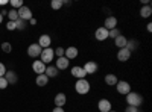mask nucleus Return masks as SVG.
Returning <instances> with one entry per match:
<instances>
[{"mask_svg": "<svg viewBox=\"0 0 152 112\" xmlns=\"http://www.w3.org/2000/svg\"><path fill=\"white\" fill-rule=\"evenodd\" d=\"M29 24H31V26H35V24H37V20H35V18H31V20H29Z\"/></svg>", "mask_w": 152, "mask_h": 112, "instance_id": "nucleus-39", "label": "nucleus"}, {"mask_svg": "<svg viewBox=\"0 0 152 112\" xmlns=\"http://www.w3.org/2000/svg\"><path fill=\"white\" fill-rule=\"evenodd\" d=\"M2 23H3V15L0 14V24H2Z\"/></svg>", "mask_w": 152, "mask_h": 112, "instance_id": "nucleus-40", "label": "nucleus"}, {"mask_svg": "<svg viewBox=\"0 0 152 112\" xmlns=\"http://www.w3.org/2000/svg\"><path fill=\"white\" fill-rule=\"evenodd\" d=\"M9 5L12 6V9H20L21 6H24V3H23V0H9Z\"/></svg>", "mask_w": 152, "mask_h": 112, "instance_id": "nucleus-26", "label": "nucleus"}, {"mask_svg": "<svg viewBox=\"0 0 152 112\" xmlns=\"http://www.w3.org/2000/svg\"><path fill=\"white\" fill-rule=\"evenodd\" d=\"M70 73H72L73 77H76V80H78V79H85V77H87V73L84 71L82 65H75V67H72Z\"/></svg>", "mask_w": 152, "mask_h": 112, "instance_id": "nucleus-8", "label": "nucleus"}, {"mask_svg": "<svg viewBox=\"0 0 152 112\" xmlns=\"http://www.w3.org/2000/svg\"><path fill=\"white\" fill-rule=\"evenodd\" d=\"M38 46H40L41 48H49L50 46H52V38H50V35L47 33H43L40 38H38Z\"/></svg>", "mask_w": 152, "mask_h": 112, "instance_id": "nucleus-10", "label": "nucleus"}, {"mask_svg": "<svg viewBox=\"0 0 152 112\" xmlns=\"http://www.w3.org/2000/svg\"><path fill=\"white\" fill-rule=\"evenodd\" d=\"M55 59V53H53V48H43V52L40 55V61L44 62V64H50Z\"/></svg>", "mask_w": 152, "mask_h": 112, "instance_id": "nucleus-3", "label": "nucleus"}, {"mask_svg": "<svg viewBox=\"0 0 152 112\" xmlns=\"http://www.w3.org/2000/svg\"><path fill=\"white\" fill-rule=\"evenodd\" d=\"M6 29H8V30H17L15 21H8V23H6Z\"/></svg>", "mask_w": 152, "mask_h": 112, "instance_id": "nucleus-33", "label": "nucleus"}, {"mask_svg": "<svg viewBox=\"0 0 152 112\" xmlns=\"http://www.w3.org/2000/svg\"><path fill=\"white\" fill-rule=\"evenodd\" d=\"M125 100H126V105L128 106H134V108H140L145 102V98L140 92H135V91H131L126 94L125 97Z\"/></svg>", "mask_w": 152, "mask_h": 112, "instance_id": "nucleus-1", "label": "nucleus"}, {"mask_svg": "<svg viewBox=\"0 0 152 112\" xmlns=\"http://www.w3.org/2000/svg\"><path fill=\"white\" fill-rule=\"evenodd\" d=\"M90 90H91V83L88 82L87 79H78V80H76V83H75V91L78 92L79 95L88 94V92H90Z\"/></svg>", "mask_w": 152, "mask_h": 112, "instance_id": "nucleus-2", "label": "nucleus"}, {"mask_svg": "<svg viewBox=\"0 0 152 112\" xmlns=\"http://www.w3.org/2000/svg\"><path fill=\"white\" fill-rule=\"evenodd\" d=\"M146 30H148L149 33L152 32V23H148V24H146Z\"/></svg>", "mask_w": 152, "mask_h": 112, "instance_id": "nucleus-37", "label": "nucleus"}, {"mask_svg": "<svg viewBox=\"0 0 152 112\" xmlns=\"http://www.w3.org/2000/svg\"><path fill=\"white\" fill-rule=\"evenodd\" d=\"M97 109H99V112H110L113 109V103L108 98H100L97 102Z\"/></svg>", "mask_w": 152, "mask_h": 112, "instance_id": "nucleus-9", "label": "nucleus"}, {"mask_svg": "<svg viewBox=\"0 0 152 112\" xmlns=\"http://www.w3.org/2000/svg\"><path fill=\"white\" fill-rule=\"evenodd\" d=\"M8 3H9V0H0V6H5Z\"/></svg>", "mask_w": 152, "mask_h": 112, "instance_id": "nucleus-38", "label": "nucleus"}, {"mask_svg": "<svg viewBox=\"0 0 152 112\" xmlns=\"http://www.w3.org/2000/svg\"><path fill=\"white\" fill-rule=\"evenodd\" d=\"M110 112H119V111H114V109H111V111H110Z\"/></svg>", "mask_w": 152, "mask_h": 112, "instance_id": "nucleus-41", "label": "nucleus"}, {"mask_svg": "<svg viewBox=\"0 0 152 112\" xmlns=\"http://www.w3.org/2000/svg\"><path fill=\"white\" fill-rule=\"evenodd\" d=\"M0 47H2V50L5 53H11L12 52V44L11 43H2V46H0Z\"/></svg>", "mask_w": 152, "mask_h": 112, "instance_id": "nucleus-29", "label": "nucleus"}, {"mask_svg": "<svg viewBox=\"0 0 152 112\" xmlns=\"http://www.w3.org/2000/svg\"><path fill=\"white\" fill-rule=\"evenodd\" d=\"M17 14H18V18L23 20V21H29L32 17V9L29 6H21L20 9H17Z\"/></svg>", "mask_w": 152, "mask_h": 112, "instance_id": "nucleus-4", "label": "nucleus"}, {"mask_svg": "<svg viewBox=\"0 0 152 112\" xmlns=\"http://www.w3.org/2000/svg\"><path fill=\"white\" fill-rule=\"evenodd\" d=\"M137 47H138V43L135 40H128V43H126V46H125V48H126V50H129L131 53L135 50Z\"/></svg>", "mask_w": 152, "mask_h": 112, "instance_id": "nucleus-24", "label": "nucleus"}, {"mask_svg": "<svg viewBox=\"0 0 152 112\" xmlns=\"http://www.w3.org/2000/svg\"><path fill=\"white\" fill-rule=\"evenodd\" d=\"M117 17H114V15H110V17H107L105 18V21H104V27L107 29V30H111V29H116L117 27Z\"/></svg>", "mask_w": 152, "mask_h": 112, "instance_id": "nucleus-13", "label": "nucleus"}, {"mask_svg": "<svg viewBox=\"0 0 152 112\" xmlns=\"http://www.w3.org/2000/svg\"><path fill=\"white\" fill-rule=\"evenodd\" d=\"M116 58H117L119 62H126V61H129V58H131V52L126 50V48H119Z\"/></svg>", "mask_w": 152, "mask_h": 112, "instance_id": "nucleus-18", "label": "nucleus"}, {"mask_svg": "<svg viewBox=\"0 0 152 112\" xmlns=\"http://www.w3.org/2000/svg\"><path fill=\"white\" fill-rule=\"evenodd\" d=\"M32 70H34V73H37V76H38V74H44L46 64L41 62V61H34L32 62Z\"/></svg>", "mask_w": 152, "mask_h": 112, "instance_id": "nucleus-17", "label": "nucleus"}, {"mask_svg": "<svg viewBox=\"0 0 152 112\" xmlns=\"http://www.w3.org/2000/svg\"><path fill=\"white\" fill-rule=\"evenodd\" d=\"M116 90H117L119 94L126 95L128 92H131V85H129V82H126V80H119L116 83Z\"/></svg>", "mask_w": 152, "mask_h": 112, "instance_id": "nucleus-6", "label": "nucleus"}, {"mask_svg": "<svg viewBox=\"0 0 152 112\" xmlns=\"http://www.w3.org/2000/svg\"><path fill=\"white\" fill-rule=\"evenodd\" d=\"M8 82H6V79L5 77H0V90H6L8 88Z\"/></svg>", "mask_w": 152, "mask_h": 112, "instance_id": "nucleus-32", "label": "nucleus"}, {"mask_svg": "<svg viewBox=\"0 0 152 112\" xmlns=\"http://www.w3.org/2000/svg\"><path fill=\"white\" fill-rule=\"evenodd\" d=\"M82 68H84V71L87 73V76H88V74H96L97 70H99V65H97V62H94V61H87L85 64L82 65Z\"/></svg>", "mask_w": 152, "mask_h": 112, "instance_id": "nucleus-7", "label": "nucleus"}, {"mask_svg": "<svg viewBox=\"0 0 152 112\" xmlns=\"http://www.w3.org/2000/svg\"><path fill=\"white\" fill-rule=\"evenodd\" d=\"M64 50H66L64 47H56V48H53V53L56 58H62L64 56Z\"/></svg>", "mask_w": 152, "mask_h": 112, "instance_id": "nucleus-30", "label": "nucleus"}, {"mask_svg": "<svg viewBox=\"0 0 152 112\" xmlns=\"http://www.w3.org/2000/svg\"><path fill=\"white\" fill-rule=\"evenodd\" d=\"M44 74H46L49 79H53V77H58V74H59V73H58V68H56L55 65H47Z\"/></svg>", "mask_w": 152, "mask_h": 112, "instance_id": "nucleus-19", "label": "nucleus"}, {"mask_svg": "<svg viewBox=\"0 0 152 112\" xmlns=\"http://www.w3.org/2000/svg\"><path fill=\"white\" fill-rule=\"evenodd\" d=\"M8 21H17L18 20V14H17V11L15 9H11V11H8Z\"/></svg>", "mask_w": 152, "mask_h": 112, "instance_id": "nucleus-27", "label": "nucleus"}, {"mask_svg": "<svg viewBox=\"0 0 152 112\" xmlns=\"http://www.w3.org/2000/svg\"><path fill=\"white\" fill-rule=\"evenodd\" d=\"M120 35V29L119 27H116V29H111V30H108V38H117V36Z\"/></svg>", "mask_w": 152, "mask_h": 112, "instance_id": "nucleus-28", "label": "nucleus"}, {"mask_svg": "<svg viewBox=\"0 0 152 112\" xmlns=\"http://www.w3.org/2000/svg\"><path fill=\"white\" fill-rule=\"evenodd\" d=\"M151 15H152V8H151V5H145V6L140 8V17H142V18H149Z\"/></svg>", "mask_w": 152, "mask_h": 112, "instance_id": "nucleus-22", "label": "nucleus"}, {"mask_svg": "<svg viewBox=\"0 0 152 112\" xmlns=\"http://www.w3.org/2000/svg\"><path fill=\"white\" fill-rule=\"evenodd\" d=\"M70 65V61L66 58V56H62V58H58L55 61V67L58 68V71H62V70H67Z\"/></svg>", "mask_w": 152, "mask_h": 112, "instance_id": "nucleus-15", "label": "nucleus"}, {"mask_svg": "<svg viewBox=\"0 0 152 112\" xmlns=\"http://www.w3.org/2000/svg\"><path fill=\"white\" fill-rule=\"evenodd\" d=\"M3 77L6 79L8 85H15V83L18 82V76H17V73H15L14 70H6V73H5Z\"/></svg>", "mask_w": 152, "mask_h": 112, "instance_id": "nucleus-12", "label": "nucleus"}, {"mask_svg": "<svg viewBox=\"0 0 152 112\" xmlns=\"http://www.w3.org/2000/svg\"><path fill=\"white\" fill-rule=\"evenodd\" d=\"M52 112H66V111H64V108H56V106H55V108L52 109Z\"/></svg>", "mask_w": 152, "mask_h": 112, "instance_id": "nucleus-36", "label": "nucleus"}, {"mask_svg": "<svg viewBox=\"0 0 152 112\" xmlns=\"http://www.w3.org/2000/svg\"><path fill=\"white\" fill-rule=\"evenodd\" d=\"M41 52H43V48H41L40 46H38L37 43H32V44L28 47V56H29V58H32V59L40 58Z\"/></svg>", "mask_w": 152, "mask_h": 112, "instance_id": "nucleus-5", "label": "nucleus"}, {"mask_svg": "<svg viewBox=\"0 0 152 112\" xmlns=\"http://www.w3.org/2000/svg\"><path fill=\"white\" fill-rule=\"evenodd\" d=\"M78 55H79V50H78V47H75V46H70V47H67L66 50H64V56L69 61L76 59V58H78Z\"/></svg>", "mask_w": 152, "mask_h": 112, "instance_id": "nucleus-14", "label": "nucleus"}, {"mask_svg": "<svg viewBox=\"0 0 152 112\" xmlns=\"http://www.w3.org/2000/svg\"><path fill=\"white\" fill-rule=\"evenodd\" d=\"M5 73H6V67H5L3 62H0V77H3Z\"/></svg>", "mask_w": 152, "mask_h": 112, "instance_id": "nucleus-35", "label": "nucleus"}, {"mask_svg": "<svg viewBox=\"0 0 152 112\" xmlns=\"http://www.w3.org/2000/svg\"><path fill=\"white\" fill-rule=\"evenodd\" d=\"M125 112H140V108H134V106H126Z\"/></svg>", "mask_w": 152, "mask_h": 112, "instance_id": "nucleus-34", "label": "nucleus"}, {"mask_svg": "<svg viewBox=\"0 0 152 112\" xmlns=\"http://www.w3.org/2000/svg\"><path fill=\"white\" fill-rule=\"evenodd\" d=\"M105 83H107V86H116V83L119 82V79H117V76L116 74H113V73H110V74H107L105 76Z\"/></svg>", "mask_w": 152, "mask_h": 112, "instance_id": "nucleus-21", "label": "nucleus"}, {"mask_svg": "<svg viewBox=\"0 0 152 112\" xmlns=\"http://www.w3.org/2000/svg\"><path fill=\"white\" fill-rule=\"evenodd\" d=\"M35 83H37L38 86H46V85L49 83V77L46 76V74H38L37 79H35Z\"/></svg>", "mask_w": 152, "mask_h": 112, "instance_id": "nucleus-23", "label": "nucleus"}, {"mask_svg": "<svg viewBox=\"0 0 152 112\" xmlns=\"http://www.w3.org/2000/svg\"><path fill=\"white\" fill-rule=\"evenodd\" d=\"M15 27H17V30H23L24 27H26V21H23V20H17L15 21Z\"/></svg>", "mask_w": 152, "mask_h": 112, "instance_id": "nucleus-31", "label": "nucleus"}, {"mask_svg": "<svg viewBox=\"0 0 152 112\" xmlns=\"http://www.w3.org/2000/svg\"><path fill=\"white\" fill-rule=\"evenodd\" d=\"M62 6V0H52V2H50V8H52L53 11H59Z\"/></svg>", "mask_w": 152, "mask_h": 112, "instance_id": "nucleus-25", "label": "nucleus"}, {"mask_svg": "<svg viewBox=\"0 0 152 112\" xmlns=\"http://www.w3.org/2000/svg\"><path fill=\"white\" fill-rule=\"evenodd\" d=\"M94 38L97 41H107L108 40V30L104 27V26H100L94 30Z\"/></svg>", "mask_w": 152, "mask_h": 112, "instance_id": "nucleus-11", "label": "nucleus"}, {"mask_svg": "<svg viewBox=\"0 0 152 112\" xmlns=\"http://www.w3.org/2000/svg\"><path fill=\"white\" fill-rule=\"evenodd\" d=\"M126 43H128V38H126V36H123L122 33L117 36V38H114V46H116L117 48H125Z\"/></svg>", "mask_w": 152, "mask_h": 112, "instance_id": "nucleus-20", "label": "nucleus"}, {"mask_svg": "<svg viewBox=\"0 0 152 112\" xmlns=\"http://www.w3.org/2000/svg\"><path fill=\"white\" fill-rule=\"evenodd\" d=\"M53 103H55L56 108H64L66 103H67V95L64 92H58L53 98Z\"/></svg>", "mask_w": 152, "mask_h": 112, "instance_id": "nucleus-16", "label": "nucleus"}]
</instances>
